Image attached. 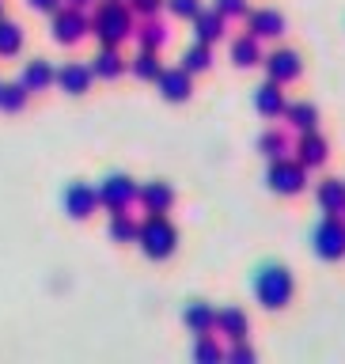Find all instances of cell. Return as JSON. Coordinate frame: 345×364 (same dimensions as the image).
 <instances>
[{
	"label": "cell",
	"instance_id": "obj_1",
	"mask_svg": "<svg viewBox=\"0 0 345 364\" xmlns=\"http://www.w3.org/2000/svg\"><path fill=\"white\" fill-rule=\"evenodd\" d=\"M292 292H296L292 273L285 269V266H277V262H270V266H262V269L255 273V296H258L262 307H270V311L289 307Z\"/></svg>",
	"mask_w": 345,
	"mask_h": 364
},
{
	"label": "cell",
	"instance_id": "obj_2",
	"mask_svg": "<svg viewBox=\"0 0 345 364\" xmlns=\"http://www.w3.org/2000/svg\"><path fill=\"white\" fill-rule=\"evenodd\" d=\"M137 239H141V250L148 258H167L171 250H175V243H179V232L159 213H152L141 228H137Z\"/></svg>",
	"mask_w": 345,
	"mask_h": 364
},
{
	"label": "cell",
	"instance_id": "obj_3",
	"mask_svg": "<svg viewBox=\"0 0 345 364\" xmlns=\"http://www.w3.org/2000/svg\"><path fill=\"white\" fill-rule=\"evenodd\" d=\"M270 190L273 193H281V198H292V193H300L304 190V182H307V167L300 164V159H273V167H270Z\"/></svg>",
	"mask_w": 345,
	"mask_h": 364
},
{
	"label": "cell",
	"instance_id": "obj_4",
	"mask_svg": "<svg viewBox=\"0 0 345 364\" xmlns=\"http://www.w3.org/2000/svg\"><path fill=\"white\" fill-rule=\"evenodd\" d=\"M312 243H315V255L327 258V262L345 258V220L341 216H327V220L315 228Z\"/></svg>",
	"mask_w": 345,
	"mask_h": 364
},
{
	"label": "cell",
	"instance_id": "obj_5",
	"mask_svg": "<svg viewBox=\"0 0 345 364\" xmlns=\"http://www.w3.org/2000/svg\"><path fill=\"white\" fill-rule=\"evenodd\" d=\"M266 73H270V80H277V84H292V80H300L304 61L296 50H273L266 57Z\"/></svg>",
	"mask_w": 345,
	"mask_h": 364
},
{
	"label": "cell",
	"instance_id": "obj_6",
	"mask_svg": "<svg viewBox=\"0 0 345 364\" xmlns=\"http://www.w3.org/2000/svg\"><path fill=\"white\" fill-rule=\"evenodd\" d=\"M95 31L102 34V42H122L125 34H129V16H125V8L122 4H107L99 11V19H95Z\"/></svg>",
	"mask_w": 345,
	"mask_h": 364
},
{
	"label": "cell",
	"instance_id": "obj_7",
	"mask_svg": "<svg viewBox=\"0 0 345 364\" xmlns=\"http://www.w3.org/2000/svg\"><path fill=\"white\" fill-rule=\"evenodd\" d=\"M247 31L255 34V38H281L285 19H281V11H273V8H258V11H247Z\"/></svg>",
	"mask_w": 345,
	"mask_h": 364
},
{
	"label": "cell",
	"instance_id": "obj_8",
	"mask_svg": "<svg viewBox=\"0 0 345 364\" xmlns=\"http://www.w3.org/2000/svg\"><path fill=\"white\" fill-rule=\"evenodd\" d=\"M95 201H99V193L91 186H84V182H73V186L65 190V209H68V216H76V220L95 213Z\"/></svg>",
	"mask_w": 345,
	"mask_h": 364
},
{
	"label": "cell",
	"instance_id": "obj_9",
	"mask_svg": "<svg viewBox=\"0 0 345 364\" xmlns=\"http://www.w3.org/2000/svg\"><path fill=\"white\" fill-rule=\"evenodd\" d=\"M327 156H330V144H327V136H319L315 129H312V133H304V136H300V144H296V159H300L304 167L327 164Z\"/></svg>",
	"mask_w": 345,
	"mask_h": 364
},
{
	"label": "cell",
	"instance_id": "obj_10",
	"mask_svg": "<svg viewBox=\"0 0 345 364\" xmlns=\"http://www.w3.org/2000/svg\"><path fill=\"white\" fill-rule=\"evenodd\" d=\"M285 107H289V102H285V91H281L277 80H270V84H262L255 91V110L266 114V118H281Z\"/></svg>",
	"mask_w": 345,
	"mask_h": 364
},
{
	"label": "cell",
	"instance_id": "obj_11",
	"mask_svg": "<svg viewBox=\"0 0 345 364\" xmlns=\"http://www.w3.org/2000/svg\"><path fill=\"white\" fill-rule=\"evenodd\" d=\"M99 201H107L114 213L125 209V205L133 201V182H129V178H122V175L107 178V182H102V190H99Z\"/></svg>",
	"mask_w": 345,
	"mask_h": 364
},
{
	"label": "cell",
	"instance_id": "obj_12",
	"mask_svg": "<svg viewBox=\"0 0 345 364\" xmlns=\"http://www.w3.org/2000/svg\"><path fill=\"white\" fill-rule=\"evenodd\" d=\"M159 91H164V99H171V102L190 99V73L186 68H167V73H159Z\"/></svg>",
	"mask_w": 345,
	"mask_h": 364
},
{
	"label": "cell",
	"instance_id": "obj_13",
	"mask_svg": "<svg viewBox=\"0 0 345 364\" xmlns=\"http://www.w3.org/2000/svg\"><path fill=\"white\" fill-rule=\"evenodd\" d=\"M319 205H323V213L327 216H341L345 213V182L338 178H327V182H319Z\"/></svg>",
	"mask_w": 345,
	"mask_h": 364
},
{
	"label": "cell",
	"instance_id": "obj_14",
	"mask_svg": "<svg viewBox=\"0 0 345 364\" xmlns=\"http://www.w3.org/2000/svg\"><path fill=\"white\" fill-rule=\"evenodd\" d=\"M285 122H289V129H300V133H312L315 122H319V110L312 107V102H289L281 114Z\"/></svg>",
	"mask_w": 345,
	"mask_h": 364
},
{
	"label": "cell",
	"instance_id": "obj_15",
	"mask_svg": "<svg viewBox=\"0 0 345 364\" xmlns=\"http://www.w3.org/2000/svg\"><path fill=\"white\" fill-rule=\"evenodd\" d=\"M247 315L239 311V307H224V311H216V330L221 334H228L232 341H243L247 338Z\"/></svg>",
	"mask_w": 345,
	"mask_h": 364
},
{
	"label": "cell",
	"instance_id": "obj_16",
	"mask_svg": "<svg viewBox=\"0 0 345 364\" xmlns=\"http://www.w3.org/2000/svg\"><path fill=\"white\" fill-rule=\"evenodd\" d=\"M224 34V16L221 11H198L193 16V38L198 42H216Z\"/></svg>",
	"mask_w": 345,
	"mask_h": 364
},
{
	"label": "cell",
	"instance_id": "obj_17",
	"mask_svg": "<svg viewBox=\"0 0 345 364\" xmlns=\"http://www.w3.org/2000/svg\"><path fill=\"white\" fill-rule=\"evenodd\" d=\"M84 31H87V23L80 11H61V16L53 19V38L57 42H76Z\"/></svg>",
	"mask_w": 345,
	"mask_h": 364
},
{
	"label": "cell",
	"instance_id": "obj_18",
	"mask_svg": "<svg viewBox=\"0 0 345 364\" xmlns=\"http://www.w3.org/2000/svg\"><path fill=\"white\" fill-rule=\"evenodd\" d=\"M57 80H61V87L68 91V95H84L87 84H91V68H84V65H65L61 73H57Z\"/></svg>",
	"mask_w": 345,
	"mask_h": 364
},
{
	"label": "cell",
	"instance_id": "obj_19",
	"mask_svg": "<svg viewBox=\"0 0 345 364\" xmlns=\"http://www.w3.org/2000/svg\"><path fill=\"white\" fill-rule=\"evenodd\" d=\"M141 201L148 205V213H167L171 201H175V190H171L167 182H152V186L141 190Z\"/></svg>",
	"mask_w": 345,
	"mask_h": 364
},
{
	"label": "cell",
	"instance_id": "obj_20",
	"mask_svg": "<svg viewBox=\"0 0 345 364\" xmlns=\"http://www.w3.org/2000/svg\"><path fill=\"white\" fill-rule=\"evenodd\" d=\"M182 318H186V326L193 330V334H209V330L216 326V311L209 304H190Z\"/></svg>",
	"mask_w": 345,
	"mask_h": 364
},
{
	"label": "cell",
	"instance_id": "obj_21",
	"mask_svg": "<svg viewBox=\"0 0 345 364\" xmlns=\"http://www.w3.org/2000/svg\"><path fill=\"white\" fill-rule=\"evenodd\" d=\"M232 61H235L239 68H250V65H258V61H262L258 38H255V34H243V38H235V42H232Z\"/></svg>",
	"mask_w": 345,
	"mask_h": 364
},
{
	"label": "cell",
	"instance_id": "obj_22",
	"mask_svg": "<svg viewBox=\"0 0 345 364\" xmlns=\"http://www.w3.org/2000/svg\"><path fill=\"white\" fill-rule=\"evenodd\" d=\"M50 80H53V68L46 65V61H34V65L23 68V80H19V84L27 87V91H42L46 84H50Z\"/></svg>",
	"mask_w": 345,
	"mask_h": 364
},
{
	"label": "cell",
	"instance_id": "obj_23",
	"mask_svg": "<svg viewBox=\"0 0 345 364\" xmlns=\"http://www.w3.org/2000/svg\"><path fill=\"white\" fill-rule=\"evenodd\" d=\"M209 65H213L209 42H198L193 50H186V57H182V68H186V73H205Z\"/></svg>",
	"mask_w": 345,
	"mask_h": 364
},
{
	"label": "cell",
	"instance_id": "obj_24",
	"mask_svg": "<svg viewBox=\"0 0 345 364\" xmlns=\"http://www.w3.org/2000/svg\"><path fill=\"white\" fill-rule=\"evenodd\" d=\"M262 156H270V159H285V152H289V136L285 133H262Z\"/></svg>",
	"mask_w": 345,
	"mask_h": 364
},
{
	"label": "cell",
	"instance_id": "obj_25",
	"mask_svg": "<svg viewBox=\"0 0 345 364\" xmlns=\"http://www.w3.org/2000/svg\"><path fill=\"white\" fill-rule=\"evenodd\" d=\"M122 57L118 53H114V50H102L99 57H95V68H91V73H99V76H107V80H114V76H118L122 73Z\"/></svg>",
	"mask_w": 345,
	"mask_h": 364
},
{
	"label": "cell",
	"instance_id": "obj_26",
	"mask_svg": "<svg viewBox=\"0 0 345 364\" xmlns=\"http://www.w3.org/2000/svg\"><path fill=\"white\" fill-rule=\"evenodd\" d=\"M23 42V31L16 23H0V53H16Z\"/></svg>",
	"mask_w": 345,
	"mask_h": 364
},
{
	"label": "cell",
	"instance_id": "obj_27",
	"mask_svg": "<svg viewBox=\"0 0 345 364\" xmlns=\"http://www.w3.org/2000/svg\"><path fill=\"white\" fill-rule=\"evenodd\" d=\"M133 73L141 76V80H159V65H156L152 50H144L141 57H137V61H133Z\"/></svg>",
	"mask_w": 345,
	"mask_h": 364
},
{
	"label": "cell",
	"instance_id": "obj_28",
	"mask_svg": "<svg viewBox=\"0 0 345 364\" xmlns=\"http://www.w3.org/2000/svg\"><path fill=\"white\" fill-rule=\"evenodd\" d=\"M23 102H27V87H23V84L0 87V107H4V110H19Z\"/></svg>",
	"mask_w": 345,
	"mask_h": 364
},
{
	"label": "cell",
	"instance_id": "obj_29",
	"mask_svg": "<svg viewBox=\"0 0 345 364\" xmlns=\"http://www.w3.org/2000/svg\"><path fill=\"white\" fill-rule=\"evenodd\" d=\"M110 235L118 239V243H125V239H133V235H137L133 220H129V216H122V209H118V216L110 220Z\"/></svg>",
	"mask_w": 345,
	"mask_h": 364
},
{
	"label": "cell",
	"instance_id": "obj_30",
	"mask_svg": "<svg viewBox=\"0 0 345 364\" xmlns=\"http://www.w3.org/2000/svg\"><path fill=\"white\" fill-rule=\"evenodd\" d=\"M193 357H198V360H221V349H216L213 341L201 334V338H198V346H193Z\"/></svg>",
	"mask_w": 345,
	"mask_h": 364
},
{
	"label": "cell",
	"instance_id": "obj_31",
	"mask_svg": "<svg viewBox=\"0 0 345 364\" xmlns=\"http://www.w3.org/2000/svg\"><path fill=\"white\" fill-rule=\"evenodd\" d=\"M167 8L175 11V16H186V19H193V16L201 11V4H198V0H167Z\"/></svg>",
	"mask_w": 345,
	"mask_h": 364
},
{
	"label": "cell",
	"instance_id": "obj_32",
	"mask_svg": "<svg viewBox=\"0 0 345 364\" xmlns=\"http://www.w3.org/2000/svg\"><path fill=\"white\" fill-rule=\"evenodd\" d=\"M216 11L221 16H247V0H216Z\"/></svg>",
	"mask_w": 345,
	"mask_h": 364
},
{
	"label": "cell",
	"instance_id": "obj_33",
	"mask_svg": "<svg viewBox=\"0 0 345 364\" xmlns=\"http://www.w3.org/2000/svg\"><path fill=\"white\" fill-rule=\"evenodd\" d=\"M228 357H232V360H243V364H250V360H255V353H250L247 346H232V353H228Z\"/></svg>",
	"mask_w": 345,
	"mask_h": 364
},
{
	"label": "cell",
	"instance_id": "obj_34",
	"mask_svg": "<svg viewBox=\"0 0 345 364\" xmlns=\"http://www.w3.org/2000/svg\"><path fill=\"white\" fill-rule=\"evenodd\" d=\"M159 8V0H137V11H144V16H148V11H156Z\"/></svg>",
	"mask_w": 345,
	"mask_h": 364
},
{
	"label": "cell",
	"instance_id": "obj_35",
	"mask_svg": "<svg viewBox=\"0 0 345 364\" xmlns=\"http://www.w3.org/2000/svg\"><path fill=\"white\" fill-rule=\"evenodd\" d=\"M57 0H31V8H38V11H53Z\"/></svg>",
	"mask_w": 345,
	"mask_h": 364
},
{
	"label": "cell",
	"instance_id": "obj_36",
	"mask_svg": "<svg viewBox=\"0 0 345 364\" xmlns=\"http://www.w3.org/2000/svg\"><path fill=\"white\" fill-rule=\"evenodd\" d=\"M73 4H87V0H73Z\"/></svg>",
	"mask_w": 345,
	"mask_h": 364
},
{
	"label": "cell",
	"instance_id": "obj_37",
	"mask_svg": "<svg viewBox=\"0 0 345 364\" xmlns=\"http://www.w3.org/2000/svg\"><path fill=\"white\" fill-rule=\"evenodd\" d=\"M0 87H4V84H0Z\"/></svg>",
	"mask_w": 345,
	"mask_h": 364
}]
</instances>
